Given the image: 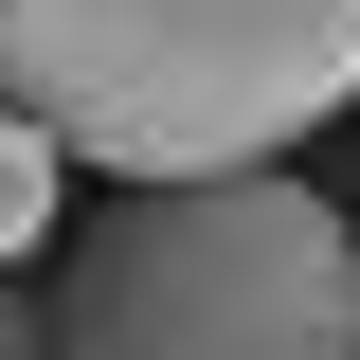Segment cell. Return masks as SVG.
I'll return each mask as SVG.
<instances>
[{
    "mask_svg": "<svg viewBox=\"0 0 360 360\" xmlns=\"http://www.w3.org/2000/svg\"><path fill=\"white\" fill-rule=\"evenodd\" d=\"M0 108L108 180H252L360 108V0H0Z\"/></svg>",
    "mask_w": 360,
    "mask_h": 360,
    "instance_id": "obj_1",
    "label": "cell"
},
{
    "mask_svg": "<svg viewBox=\"0 0 360 360\" xmlns=\"http://www.w3.org/2000/svg\"><path fill=\"white\" fill-rule=\"evenodd\" d=\"M37 360H360V234L307 180H127L54 252Z\"/></svg>",
    "mask_w": 360,
    "mask_h": 360,
    "instance_id": "obj_2",
    "label": "cell"
},
{
    "mask_svg": "<svg viewBox=\"0 0 360 360\" xmlns=\"http://www.w3.org/2000/svg\"><path fill=\"white\" fill-rule=\"evenodd\" d=\"M54 180H72V144L0 108V252H37V234H54Z\"/></svg>",
    "mask_w": 360,
    "mask_h": 360,
    "instance_id": "obj_3",
    "label": "cell"
}]
</instances>
